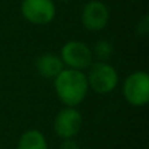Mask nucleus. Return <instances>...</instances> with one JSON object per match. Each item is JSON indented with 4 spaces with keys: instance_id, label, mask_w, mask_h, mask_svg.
I'll return each instance as SVG.
<instances>
[{
    "instance_id": "nucleus-1",
    "label": "nucleus",
    "mask_w": 149,
    "mask_h": 149,
    "mask_svg": "<svg viewBox=\"0 0 149 149\" xmlns=\"http://www.w3.org/2000/svg\"><path fill=\"white\" fill-rule=\"evenodd\" d=\"M54 88L59 100L68 107H76L85 100L89 90L86 74L82 71L64 68L54 79Z\"/></svg>"
},
{
    "instance_id": "nucleus-2",
    "label": "nucleus",
    "mask_w": 149,
    "mask_h": 149,
    "mask_svg": "<svg viewBox=\"0 0 149 149\" xmlns=\"http://www.w3.org/2000/svg\"><path fill=\"white\" fill-rule=\"evenodd\" d=\"M88 85L98 94H107L118 85V72L106 62L92 63L86 74Z\"/></svg>"
},
{
    "instance_id": "nucleus-3",
    "label": "nucleus",
    "mask_w": 149,
    "mask_h": 149,
    "mask_svg": "<svg viewBox=\"0 0 149 149\" xmlns=\"http://www.w3.org/2000/svg\"><path fill=\"white\" fill-rule=\"evenodd\" d=\"M123 95L132 106H145L149 102V76L145 71L128 74L123 84Z\"/></svg>"
},
{
    "instance_id": "nucleus-4",
    "label": "nucleus",
    "mask_w": 149,
    "mask_h": 149,
    "mask_svg": "<svg viewBox=\"0 0 149 149\" xmlns=\"http://www.w3.org/2000/svg\"><path fill=\"white\" fill-rule=\"evenodd\" d=\"M60 59L67 68L84 71L93 63V54L89 46L80 41H70L60 50Z\"/></svg>"
},
{
    "instance_id": "nucleus-5",
    "label": "nucleus",
    "mask_w": 149,
    "mask_h": 149,
    "mask_svg": "<svg viewBox=\"0 0 149 149\" xmlns=\"http://www.w3.org/2000/svg\"><path fill=\"white\" fill-rule=\"evenodd\" d=\"M21 13L33 25H47L55 18L56 8L52 0H22Z\"/></svg>"
},
{
    "instance_id": "nucleus-6",
    "label": "nucleus",
    "mask_w": 149,
    "mask_h": 149,
    "mask_svg": "<svg viewBox=\"0 0 149 149\" xmlns=\"http://www.w3.org/2000/svg\"><path fill=\"white\" fill-rule=\"evenodd\" d=\"M82 126L81 113L76 107H68L58 113L54 120V131L60 139H73L80 132Z\"/></svg>"
},
{
    "instance_id": "nucleus-7",
    "label": "nucleus",
    "mask_w": 149,
    "mask_h": 149,
    "mask_svg": "<svg viewBox=\"0 0 149 149\" xmlns=\"http://www.w3.org/2000/svg\"><path fill=\"white\" fill-rule=\"evenodd\" d=\"M110 12L106 4L100 0H90L82 7L81 22L85 29L90 31L102 30L109 22Z\"/></svg>"
},
{
    "instance_id": "nucleus-8",
    "label": "nucleus",
    "mask_w": 149,
    "mask_h": 149,
    "mask_svg": "<svg viewBox=\"0 0 149 149\" xmlns=\"http://www.w3.org/2000/svg\"><path fill=\"white\" fill-rule=\"evenodd\" d=\"M36 68L38 73L45 79H55L64 70V64L60 56L52 52H46L36 59Z\"/></svg>"
},
{
    "instance_id": "nucleus-9",
    "label": "nucleus",
    "mask_w": 149,
    "mask_h": 149,
    "mask_svg": "<svg viewBox=\"0 0 149 149\" xmlns=\"http://www.w3.org/2000/svg\"><path fill=\"white\" fill-rule=\"evenodd\" d=\"M17 149H49L45 135L38 130H28L21 135Z\"/></svg>"
},
{
    "instance_id": "nucleus-10",
    "label": "nucleus",
    "mask_w": 149,
    "mask_h": 149,
    "mask_svg": "<svg viewBox=\"0 0 149 149\" xmlns=\"http://www.w3.org/2000/svg\"><path fill=\"white\" fill-rule=\"evenodd\" d=\"M113 52H114L113 45H111V42L106 41V39H100L98 42H95V45L93 46L92 50L93 56L100 59V62H106L107 59H110Z\"/></svg>"
},
{
    "instance_id": "nucleus-11",
    "label": "nucleus",
    "mask_w": 149,
    "mask_h": 149,
    "mask_svg": "<svg viewBox=\"0 0 149 149\" xmlns=\"http://www.w3.org/2000/svg\"><path fill=\"white\" fill-rule=\"evenodd\" d=\"M60 149H81L80 144L73 139H64L60 144Z\"/></svg>"
},
{
    "instance_id": "nucleus-12",
    "label": "nucleus",
    "mask_w": 149,
    "mask_h": 149,
    "mask_svg": "<svg viewBox=\"0 0 149 149\" xmlns=\"http://www.w3.org/2000/svg\"><path fill=\"white\" fill-rule=\"evenodd\" d=\"M149 30V18L148 16L143 17V20L139 21V25H137V31L140 34H147Z\"/></svg>"
},
{
    "instance_id": "nucleus-13",
    "label": "nucleus",
    "mask_w": 149,
    "mask_h": 149,
    "mask_svg": "<svg viewBox=\"0 0 149 149\" xmlns=\"http://www.w3.org/2000/svg\"><path fill=\"white\" fill-rule=\"evenodd\" d=\"M60 1H68V0H60Z\"/></svg>"
}]
</instances>
